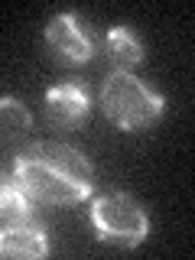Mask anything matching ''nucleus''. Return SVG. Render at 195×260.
Here are the masks:
<instances>
[{
	"label": "nucleus",
	"instance_id": "f257e3e1",
	"mask_svg": "<svg viewBox=\"0 0 195 260\" xmlns=\"http://www.w3.org/2000/svg\"><path fill=\"white\" fill-rule=\"evenodd\" d=\"M10 176L39 205H78L94 192L91 159L78 146L59 140H32L13 156Z\"/></svg>",
	"mask_w": 195,
	"mask_h": 260
},
{
	"label": "nucleus",
	"instance_id": "f03ea898",
	"mask_svg": "<svg viewBox=\"0 0 195 260\" xmlns=\"http://www.w3.org/2000/svg\"><path fill=\"white\" fill-rule=\"evenodd\" d=\"M98 101H101L104 117L117 130H127V134L156 124L162 117V108H166V98L159 91H153L134 72H120V69H111L104 75Z\"/></svg>",
	"mask_w": 195,
	"mask_h": 260
},
{
	"label": "nucleus",
	"instance_id": "7ed1b4c3",
	"mask_svg": "<svg viewBox=\"0 0 195 260\" xmlns=\"http://www.w3.org/2000/svg\"><path fill=\"white\" fill-rule=\"evenodd\" d=\"M91 228L101 241H114L120 247H140L150 234V218L143 205L127 192H104L88 208Z\"/></svg>",
	"mask_w": 195,
	"mask_h": 260
},
{
	"label": "nucleus",
	"instance_id": "20e7f679",
	"mask_svg": "<svg viewBox=\"0 0 195 260\" xmlns=\"http://www.w3.org/2000/svg\"><path fill=\"white\" fill-rule=\"evenodd\" d=\"M46 49L62 65H85L94 59V39L75 13H55L46 26Z\"/></svg>",
	"mask_w": 195,
	"mask_h": 260
},
{
	"label": "nucleus",
	"instance_id": "39448f33",
	"mask_svg": "<svg viewBox=\"0 0 195 260\" xmlns=\"http://www.w3.org/2000/svg\"><path fill=\"white\" fill-rule=\"evenodd\" d=\"M46 117L59 127H75L88 117L91 111V98H88V88L78 85V81H62V85L46 88Z\"/></svg>",
	"mask_w": 195,
	"mask_h": 260
},
{
	"label": "nucleus",
	"instance_id": "423d86ee",
	"mask_svg": "<svg viewBox=\"0 0 195 260\" xmlns=\"http://www.w3.org/2000/svg\"><path fill=\"white\" fill-rule=\"evenodd\" d=\"M49 238L46 228L36 218H20V221H4L0 228V257H46Z\"/></svg>",
	"mask_w": 195,
	"mask_h": 260
},
{
	"label": "nucleus",
	"instance_id": "0eeeda50",
	"mask_svg": "<svg viewBox=\"0 0 195 260\" xmlns=\"http://www.w3.org/2000/svg\"><path fill=\"white\" fill-rule=\"evenodd\" d=\"M29 130H32V114L26 111V104L16 98H0V146L16 156L32 143Z\"/></svg>",
	"mask_w": 195,
	"mask_h": 260
},
{
	"label": "nucleus",
	"instance_id": "6e6552de",
	"mask_svg": "<svg viewBox=\"0 0 195 260\" xmlns=\"http://www.w3.org/2000/svg\"><path fill=\"white\" fill-rule=\"evenodd\" d=\"M104 43H108V55H111L114 69H120V72L137 69V65L146 59L143 43L137 39V32L130 26H111L108 36H104Z\"/></svg>",
	"mask_w": 195,
	"mask_h": 260
},
{
	"label": "nucleus",
	"instance_id": "1a4fd4ad",
	"mask_svg": "<svg viewBox=\"0 0 195 260\" xmlns=\"http://www.w3.org/2000/svg\"><path fill=\"white\" fill-rule=\"evenodd\" d=\"M20 218H32V202L13 176L0 173V221H20Z\"/></svg>",
	"mask_w": 195,
	"mask_h": 260
}]
</instances>
